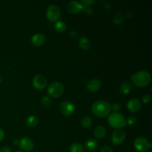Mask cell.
Here are the masks:
<instances>
[{
	"label": "cell",
	"mask_w": 152,
	"mask_h": 152,
	"mask_svg": "<svg viewBox=\"0 0 152 152\" xmlns=\"http://www.w3.org/2000/svg\"><path fill=\"white\" fill-rule=\"evenodd\" d=\"M91 110L96 116L104 118L109 115L110 112V105L104 100H97L93 104Z\"/></svg>",
	"instance_id": "obj_1"
},
{
	"label": "cell",
	"mask_w": 152,
	"mask_h": 152,
	"mask_svg": "<svg viewBox=\"0 0 152 152\" xmlns=\"http://www.w3.org/2000/svg\"><path fill=\"white\" fill-rule=\"evenodd\" d=\"M131 79L135 86L144 87L147 86L150 82L151 75L146 71H140L131 75Z\"/></svg>",
	"instance_id": "obj_2"
},
{
	"label": "cell",
	"mask_w": 152,
	"mask_h": 152,
	"mask_svg": "<svg viewBox=\"0 0 152 152\" xmlns=\"http://www.w3.org/2000/svg\"><path fill=\"white\" fill-rule=\"evenodd\" d=\"M107 122L114 128L119 129L126 126V120L124 116L119 112H113L109 115Z\"/></svg>",
	"instance_id": "obj_3"
},
{
	"label": "cell",
	"mask_w": 152,
	"mask_h": 152,
	"mask_svg": "<svg viewBox=\"0 0 152 152\" xmlns=\"http://www.w3.org/2000/svg\"><path fill=\"white\" fill-rule=\"evenodd\" d=\"M64 91L63 85L59 82H53L50 83L48 87V94L53 97H58L61 96Z\"/></svg>",
	"instance_id": "obj_4"
},
{
	"label": "cell",
	"mask_w": 152,
	"mask_h": 152,
	"mask_svg": "<svg viewBox=\"0 0 152 152\" xmlns=\"http://www.w3.org/2000/svg\"><path fill=\"white\" fill-rule=\"evenodd\" d=\"M134 145L136 150L138 152H146L151 147V144L148 140L142 137L137 138L134 140Z\"/></svg>",
	"instance_id": "obj_5"
},
{
	"label": "cell",
	"mask_w": 152,
	"mask_h": 152,
	"mask_svg": "<svg viewBox=\"0 0 152 152\" xmlns=\"http://www.w3.org/2000/svg\"><path fill=\"white\" fill-rule=\"evenodd\" d=\"M46 14L49 21L52 22L56 21L61 16L60 8L56 5L52 4L47 8Z\"/></svg>",
	"instance_id": "obj_6"
},
{
	"label": "cell",
	"mask_w": 152,
	"mask_h": 152,
	"mask_svg": "<svg viewBox=\"0 0 152 152\" xmlns=\"http://www.w3.org/2000/svg\"><path fill=\"white\" fill-rule=\"evenodd\" d=\"M32 83L34 88L39 90H42L46 87L47 80L43 75L38 74L33 77Z\"/></svg>",
	"instance_id": "obj_7"
},
{
	"label": "cell",
	"mask_w": 152,
	"mask_h": 152,
	"mask_svg": "<svg viewBox=\"0 0 152 152\" xmlns=\"http://www.w3.org/2000/svg\"><path fill=\"white\" fill-rule=\"evenodd\" d=\"M125 138V134L124 131L120 129H116L112 134L111 140L113 145H118L123 142Z\"/></svg>",
	"instance_id": "obj_8"
},
{
	"label": "cell",
	"mask_w": 152,
	"mask_h": 152,
	"mask_svg": "<svg viewBox=\"0 0 152 152\" xmlns=\"http://www.w3.org/2000/svg\"><path fill=\"white\" fill-rule=\"evenodd\" d=\"M60 110L65 116L71 115L75 110V106L69 101H64L60 104Z\"/></svg>",
	"instance_id": "obj_9"
},
{
	"label": "cell",
	"mask_w": 152,
	"mask_h": 152,
	"mask_svg": "<svg viewBox=\"0 0 152 152\" xmlns=\"http://www.w3.org/2000/svg\"><path fill=\"white\" fill-rule=\"evenodd\" d=\"M19 146L21 150L26 152L32 151L34 148V144L32 140L28 137L22 138L19 142Z\"/></svg>",
	"instance_id": "obj_10"
},
{
	"label": "cell",
	"mask_w": 152,
	"mask_h": 152,
	"mask_svg": "<svg viewBox=\"0 0 152 152\" xmlns=\"http://www.w3.org/2000/svg\"><path fill=\"white\" fill-rule=\"evenodd\" d=\"M127 109L131 112H137L141 108V103L136 98L131 99L126 104Z\"/></svg>",
	"instance_id": "obj_11"
},
{
	"label": "cell",
	"mask_w": 152,
	"mask_h": 152,
	"mask_svg": "<svg viewBox=\"0 0 152 152\" xmlns=\"http://www.w3.org/2000/svg\"><path fill=\"white\" fill-rule=\"evenodd\" d=\"M82 4L77 1H72L67 5L68 11L72 14L78 13L82 10Z\"/></svg>",
	"instance_id": "obj_12"
},
{
	"label": "cell",
	"mask_w": 152,
	"mask_h": 152,
	"mask_svg": "<svg viewBox=\"0 0 152 152\" xmlns=\"http://www.w3.org/2000/svg\"><path fill=\"white\" fill-rule=\"evenodd\" d=\"M102 84L100 80L97 79H93L88 81L87 84V88L91 92H96L101 87Z\"/></svg>",
	"instance_id": "obj_13"
},
{
	"label": "cell",
	"mask_w": 152,
	"mask_h": 152,
	"mask_svg": "<svg viewBox=\"0 0 152 152\" xmlns=\"http://www.w3.org/2000/svg\"><path fill=\"white\" fill-rule=\"evenodd\" d=\"M31 43L36 46H40L44 44L45 42V37L44 35L41 33L34 34L31 39Z\"/></svg>",
	"instance_id": "obj_14"
},
{
	"label": "cell",
	"mask_w": 152,
	"mask_h": 152,
	"mask_svg": "<svg viewBox=\"0 0 152 152\" xmlns=\"http://www.w3.org/2000/svg\"><path fill=\"white\" fill-rule=\"evenodd\" d=\"M98 147L97 141L93 138H89L84 142V148L89 151H93L97 149Z\"/></svg>",
	"instance_id": "obj_15"
},
{
	"label": "cell",
	"mask_w": 152,
	"mask_h": 152,
	"mask_svg": "<svg viewBox=\"0 0 152 152\" xmlns=\"http://www.w3.org/2000/svg\"><path fill=\"white\" fill-rule=\"evenodd\" d=\"M106 134V128L101 125L97 126L94 130V135L97 138H103Z\"/></svg>",
	"instance_id": "obj_16"
},
{
	"label": "cell",
	"mask_w": 152,
	"mask_h": 152,
	"mask_svg": "<svg viewBox=\"0 0 152 152\" xmlns=\"http://www.w3.org/2000/svg\"><path fill=\"white\" fill-rule=\"evenodd\" d=\"M79 46L84 50L88 49L90 48L91 43L88 39L86 37H81L78 40Z\"/></svg>",
	"instance_id": "obj_17"
},
{
	"label": "cell",
	"mask_w": 152,
	"mask_h": 152,
	"mask_svg": "<svg viewBox=\"0 0 152 152\" xmlns=\"http://www.w3.org/2000/svg\"><path fill=\"white\" fill-rule=\"evenodd\" d=\"M132 88V85L130 82L128 81H124L120 86V91L124 94H128Z\"/></svg>",
	"instance_id": "obj_18"
},
{
	"label": "cell",
	"mask_w": 152,
	"mask_h": 152,
	"mask_svg": "<svg viewBox=\"0 0 152 152\" xmlns=\"http://www.w3.org/2000/svg\"><path fill=\"white\" fill-rule=\"evenodd\" d=\"M38 122H39L38 119L36 116H33V115L28 116L27 118L26 121L27 126L30 128L35 127L37 125Z\"/></svg>",
	"instance_id": "obj_19"
},
{
	"label": "cell",
	"mask_w": 152,
	"mask_h": 152,
	"mask_svg": "<svg viewBox=\"0 0 152 152\" xmlns=\"http://www.w3.org/2000/svg\"><path fill=\"white\" fill-rule=\"evenodd\" d=\"M54 28L58 32L61 33L64 32L66 28V24L62 21H58L55 23L54 25Z\"/></svg>",
	"instance_id": "obj_20"
},
{
	"label": "cell",
	"mask_w": 152,
	"mask_h": 152,
	"mask_svg": "<svg viewBox=\"0 0 152 152\" xmlns=\"http://www.w3.org/2000/svg\"><path fill=\"white\" fill-rule=\"evenodd\" d=\"M83 147L80 143H74L69 147L70 152H83Z\"/></svg>",
	"instance_id": "obj_21"
},
{
	"label": "cell",
	"mask_w": 152,
	"mask_h": 152,
	"mask_svg": "<svg viewBox=\"0 0 152 152\" xmlns=\"http://www.w3.org/2000/svg\"><path fill=\"white\" fill-rule=\"evenodd\" d=\"M81 124L84 128H88L92 124V120L88 116H84L82 118L81 121Z\"/></svg>",
	"instance_id": "obj_22"
},
{
	"label": "cell",
	"mask_w": 152,
	"mask_h": 152,
	"mask_svg": "<svg viewBox=\"0 0 152 152\" xmlns=\"http://www.w3.org/2000/svg\"><path fill=\"white\" fill-rule=\"evenodd\" d=\"M113 21L116 25L121 24L124 21V16L121 14H116L113 18Z\"/></svg>",
	"instance_id": "obj_23"
},
{
	"label": "cell",
	"mask_w": 152,
	"mask_h": 152,
	"mask_svg": "<svg viewBox=\"0 0 152 152\" xmlns=\"http://www.w3.org/2000/svg\"><path fill=\"white\" fill-rule=\"evenodd\" d=\"M51 103H52L51 100L48 96H45L42 99L41 103H42V105L45 107L48 108L50 107V106L51 105Z\"/></svg>",
	"instance_id": "obj_24"
},
{
	"label": "cell",
	"mask_w": 152,
	"mask_h": 152,
	"mask_svg": "<svg viewBox=\"0 0 152 152\" xmlns=\"http://www.w3.org/2000/svg\"><path fill=\"white\" fill-rule=\"evenodd\" d=\"M82 10L84 12H85L87 15H91L93 13V9L90 7V5H83L82 4Z\"/></svg>",
	"instance_id": "obj_25"
},
{
	"label": "cell",
	"mask_w": 152,
	"mask_h": 152,
	"mask_svg": "<svg viewBox=\"0 0 152 152\" xmlns=\"http://www.w3.org/2000/svg\"><path fill=\"white\" fill-rule=\"evenodd\" d=\"M136 122H137V118L135 116H134L133 115L128 116L126 119V124H128V125H130V126L135 125L136 124Z\"/></svg>",
	"instance_id": "obj_26"
},
{
	"label": "cell",
	"mask_w": 152,
	"mask_h": 152,
	"mask_svg": "<svg viewBox=\"0 0 152 152\" xmlns=\"http://www.w3.org/2000/svg\"><path fill=\"white\" fill-rule=\"evenodd\" d=\"M121 104L117 102L113 103L110 105V110H112L113 111H114V112H118L121 109Z\"/></svg>",
	"instance_id": "obj_27"
},
{
	"label": "cell",
	"mask_w": 152,
	"mask_h": 152,
	"mask_svg": "<svg viewBox=\"0 0 152 152\" xmlns=\"http://www.w3.org/2000/svg\"><path fill=\"white\" fill-rule=\"evenodd\" d=\"M151 100V96L148 94H145L142 97V101L144 104L148 103Z\"/></svg>",
	"instance_id": "obj_28"
},
{
	"label": "cell",
	"mask_w": 152,
	"mask_h": 152,
	"mask_svg": "<svg viewBox=\"0 0 152 152\" xmlns=\"http://www.w3.org/2000/svg\"><path fill=\"white\" fill-rule=\"evenodd\" d=\"M100 152H112V150L109 146L105 145L102 148Z\"/></svg>",
	"instance_id": "obj_29"
},
{
	"label": "cell",
	"mask_w": 152,
	"mask_h": 152,
	"mask_svg": "<svg viewBox=\"0 0 152 152\" xmlns=\"http://www.w3.org/2000/svg\"><path fill=\"white\" fill-rule=\"evenodd\" d=\"M0 152H11V150L10 147L5 145L0 148Z\"/></svg>",
	"instance_id": "obj_30"
},
{
	"label": "cell",
	"mask_w": 152,
	"mask_h": 152,
	"mask_svg": "<svg viewBox=\"0 0 152 152\" xmlns=\"http://www.w3.org/2000/svg\"><path fill=\"white\" fill-rule=\"evenodd\" d=\"M81 2V3H83V5H90L94 3V1H93V0H82Z\"/></svg>",
	"instance_id": "obj_31"
},
{
	"label": "cell",
	"mask_w": 152,
	"mask_h": 152,
	"mask_svg": "<svg viewBox=\"0 0 152 152\" xmlns=\"http://www.w3.org/2000/svg\"><path fill=\"white\" fill-rule=\"evenodd\" d=\"M69 36L72 38V39H75L76 37H77L78 36V33L77 31H71L69 33Z\"/></svg>",
	"instance_id": "obj_32"
},
{
	"label": "cell",
	"mask_w": 152,
	"mask_h": 152,
	"mask_svg": "<svg viewBox=\"0 0 152 152\" xmlns=\"http://www.w3.org/2000/svg\"><path fill=\"white\" fill-rule=\"evenodd\" d=\"M4 135H5V134H4V131L1 128H0V142L1 141H2V140L4 139Z\"/></svg>",
	"instance_id": "obj_33"
},
{
	"label": "cell",
	"mask_w": 152,
	"mask_h": 152,
	"mask_svg": "<svg viewBox=\"0 0 152 152\" xmlns=\"http://www.w3.org/2000/svg\"><path fill=\"white\" fill-rule=\"evenodd\" d=\"M104 8L105 9V10H109L110 8V4L108 2H106L104 5H103Z\"/></svg>",
	"instance_id": "obj_34"
},
{
	"label": "cell",
	"mask_w": 152,
	"mask_h": 152,
	"mask_svg": "<svg viewBox=\"0 0 152 152\" xmlns=\"http://www.w3.org/2000/svg\"><path fill=\"white\" fill-rule=\"evenodd\" d=\"M14 152H23V151H21V150H17V151H14Z\"/></svg>",
	"instance_id": "obj_35"
},
{
	"label": "cell",
	"mask_w": 152,
	"mask_h": 152,
	"mask_svg": "<svg viewBox=\"0 0 152 152\" xmlns=\"http://www.w3.org/2000/svg\"><path fill=\"white\" fill-rule=\"evenodd\" d=\"M1 81H2V78H1V77H0V84H1Z\"/></svg>",
	"instance_id": "obj_36"
},
{
	"label": "cell",
	"mask_w": 152,
	"mask_h": 152,
	"mask_svg": "<svg viewBox=\"0 0 152 152\" xmlns=\"http://www.w3.org/2000/svg\"><path fill=\"white\" fill-rule=\"evenodd\" d=\"M150 152H151V151H150Z\"/></svg>",
	"instance_id": "obj_37"
}]
</instances>
